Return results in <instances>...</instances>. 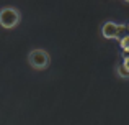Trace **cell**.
I'll return each instance as SVG.
<instances>
[{"label": "cell", "mask_w": 129, "mask_h": 125, "mask_svg": "<svg viewBox=\"0 0 129 125\" xmlns=\"http://www.w3.org/2000/svg\"><path fill=\"white\" fill-rule=\"evenodd\" d=\"M124 31H126V26L118 25V23H114V22H106L101 26V35L106 40H121L124 36Z\"/></svg>", "instance_id": "3"}, {"label": "cell", "mask_w": 129, "mask_h": 125, "mask_svg": "<svg viewBox=\"0 0 129 125\" xmlns=\"http://www.w3.org/2000/svg\"><path fill=\"white\" fill-rule=\"evenodd\" d=\"M119 45H121V48H123L124 51H129V35H124L123 38L119 40Z\"/></svg>", "instance_id": "4"}, {"label": "cell", "mask_w": 129, "mask_h": 125, "mask_svg": "<svg viewBox=\"0 0 129 125\" xmlns=\"http://www.w3.org/2000/svg\"><path fill=\"white\" fill-rule=\"evenodd\" d=\"M116 73L119 74L121 77H124V79H127V77H129V73H126V71H124V67L121 66V64H119V66L116 67Z\"/></svg>", "instance_id": "5"}, {"label": "cell", "mask_w": 129, "mask_h": 125, "mask_svg": "<svg viewBox=\"0 0 129 125\" xmlns=\"http://www.w3.org/2000/svg\"><path fill=\"white\" fill-rule=\"evenodd\" d=\"M121 66L124 67V71H126V73H129V56H126V58L123 59V64H121Z\"/></svg>", "instance_id": "6"}, {"label": "cell", "mask_w": 129, "mask_h": 125, "mask_svg": "<svg viewBox=\"0 0 129 125\" xmlns=\"http://www.w3.org/2000/svg\"><path fill=\"white\" fill-rule=\"evenodd\" d=\"M126 30H127V31H129V23H127V28H126Z\"/></svg>", "instance_id": "7"}, {"label": "cell", "mask_w": 129, "mask_h": 125, "mask_svg": "<svg viewBox=\"0 0 129 125\" xmlns=\"http://www.w3.org/2000/svg\"><path fill=\"white\" fill-rule=\"evenodd\" d=\"M20 12L15 7H3L0 10V26L5 30H12L20 23Z\"/></svg>", "instance_id": "2"}, {"label": "cell", "mask_w": 129, "mask_h": 125, "mask_svg": "<svg viewBox=\"0 0 129 125\" xmlns=\"http://www.w3.org/2000/svg\"><path fill=\"white\" fill-rule=\"evenodd\" d=\"M28 63L33 69L36 71H44L51 63V56L46 49H41V48H36V49H31L28 55Z\"/></svg>", "instance_id": "1"}]
</instances>
